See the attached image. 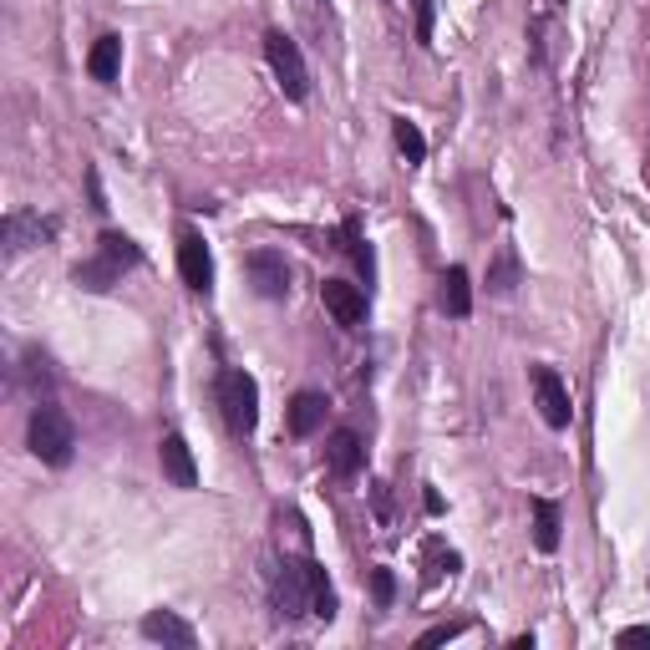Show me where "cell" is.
<instances>
[{"label":"cell","instance_id":"cell-26","mask_svg":"<svg viewBox=\"0 0 650 650\" xmlns=\"http://www.w3.org/2000/svg\"><path fill=\"white\" fill-rule=\"evenodd\" d=\"M422 504H427V514H442V493H438V488H427V493H422Z\"/></svg>","mask_w":650,"mask_h":650},{"label":"cell","instance_id":"cell-10","mask_svg":"<svg viewBox=\"0 0 650 650\" xmlns=\"http://www.w3.org/2000/svg\"><path fill=\"white\" fill-rule=\"evenodd\" d=\"M178 275H184V285L194 295L213 290V254H209V244H203V234H194V229L178 234Z\"/></svg>","mask_w":650,"mask_h":650},{"label":"cell","instance_id":"cell-24","mask_svg":"<svg viewBox=\"0 0 650 650\" xmlns=\"http://www.w3.org/2000/svg\"><path fill=\"white\" fill-rule=\"evenodd\" d=\"M372 595H376V605H392L397 599V580H392V570H372Z\"/></svg>","mask_w":650,"mask_h":650},{"label":"cell","instance_id":"cell-13","mask_svg":"<svg viewBox=\"0 0 650 650\" xmlns=\"http://www.w3.org/2000/svg\"><path fill=\"white\" fill-rule=\"evenodd\" d=\"M438 306H442V316H452V320L473 316V279H467L463 265L442 269V279H438Z\"/></svg>","mask_w":650,"mask_h":650},{"label":"cell","instance_id":"cell-14","mask_svg":"<svg viewBox=\"0 0 650 650\" xmlns=\"http://www.w3.org/2000/svg\"><path fill=\"white\" fill-rule=\"evenodd\" d=\"M143 636L147 640H163V646H178V650H188L194 646V625L184 620V615H173V610H147L143 615Z\"/></svg>","mask_w":650,"mask_h":650},{"label":"cell","instance_id":"cell-25","mask_svg":"<svg viewBox=\"0 0 650 650\" xmlns=\"http://www.w3.org/2000/svg\"><path fill=\"white\" fill-rule=\"evenodd\" d=\"M615 646H625V650H630V646H650V625H625L620 636H615Z\"/></svg>","mask_w":650,"mask_h":650},{"label":"cell","instance_id":"cell-20","mask_svg":"<svg viewBox=\"0 0 650 650\" xmlns=\"http://www.w3.org/2000/svg\"><path fill=\"white\" fill-rule=\"evenodd\" d=\"M392 137H397V153L417 168V163L427 158V137H422V128L417 122H407V118H392Z\"/></svg>","mask_w":650,"mask_h":650},{"label":"cell","instance_id":"cell-11","mask_svg":"<svg viewBox=\"0 0 650 650\" xmlns=\"http://www.w3.org/2000/svg\"><path fill=\"white\" fill-rule=\"evenodd\" d=\"M158 463H163V478L173 483V488H199V463H194V448H188L178 432H168V438L158 442Z\"/></svg>","mask_w":650,"mask_h":650},{"label":"cell","instance_id":"cell-21","mask_svg":"<svg viewBox=\"0 0 650 650\" xmlns=\"http://www.w3.org/2000/svg\"><path fill=\"white\" fill-rule=\"evenodd\" d=\"M310 580H316L310 615H316V620H335V590H331V574H326V564H316V559H310Z\"/></svg>","mask_w":650,"mask_h":650},{"label":"cell","instance_id":"cell-5","mask_svg":"<svg viewBox=\"0 0 650 650\" xmlns=\"http://www.w3.org/2000/svg\"><path fill=\"white\" fill-rule=\"evenodd\" d=\"M310 595H316V580H310V559L306 564H279L275 580H269V599H275V615L279 620H300L310 615Z\"/></svg>","mask_w":650,"mask_h":650},{"label":"cell","instance_id":"cell-4","mask_svg":"<svg viewBox=\"0 0 650 650\" xmlns=\"http://www.w3.org/2000/svg\"><path fill=\"white\" fill-rule=\"evenodd\" d=\"M265 62H269V71H275L279 92L290 97V102H306L310 97V67H306V56H300V46H295L285 31H269L265 36Z\"/></svg>","mask_w":650,"mask_h":650},{"label":"cell","instance_id":"cell-1","mask_svg":"<svg viewBox=\"0 0 650 650\" xmlns=\"http://www.w3.org/2000/svg\"><path fill=\"white\" fill-rule=\"evenodd\" d=\"M133 265H143V250H137L128 234L107 229L102 240H97V254H92V260H81V265L71 269V279H77L81 290L107 295V290H112V285L122 279V269H133Z\"/></svg>","mask_w":650,"mask_h":650},{"label":"cell","instance_id":"cell-3","mask_svg":"<svg viewBox=\"0 0 650 650\" xmlns=\"http://www.w3.org/2000/svg\"><path fill=\"white\" fill-rule=\"evenodd\" d=\"M213 401H219V417H224V427L234 438H250L254 427H260V382L250 372H240V366L219 372Z\"/></svg>","mask_w":650,"mask_h":650},{"label":"cell","instance_id":"cell-8","mask_svg":"<svg viewBox=\"0 0 650 650\" xmlns=\"http://www.w3.org/2000/svg\"><path fill=\"white\" fill-rule=\"evenodd\" d=\"M533 397H539V417H544L554 432L574 422V407H570V386L554 366H533Z\"/></svg>","mask_w":650,"mask_h":650},{"label":"cell","instance_id":"cell-15","mask_svg":"<svg viewBox=\"0 0 650 650\" xmlns=\"http://www.w3.org/2000/svg\"><path fill=\"white\" fill-rule=\"evenodd\" d=\"M320 422H326V397H320V392H295L290 407H285V427H290V438H310Z\"/></svg>","mask_w":650,"mask_h":650},{"label":"cell","instance_id":"cell-17","mask_svg":"<svg viewBox=\"0 0 650 650\" xmlns=\"http://www.w3.org/2000/svg\"><path fill=\"white\" fill-rule=\"evenodd\" d=\"M518 285H524V265H518V250H514V244H498V254H493V265H488V290H493V295H514Z\"/></svg>","mask_w":650,"mask_h":650},{"label":"cell","instance_id":"cell-27","mask_svg":"<svg viewBox=\"0 0 650 650\" xmlns=\"http://www.w3.org/2000/svg\"><path fill=\"white\" fill-rule=\"evenodd\" d=\"M411 5H417V0H411Z\"/></svg>","mask_w":650,"mask_h":650},{"label":"cell","instance_id":"cell-6","mask_svg":"<svg viewBox=\"0 0 650 650\" xmlns=\"http://www.w3.org/2000/svg\"><path fill=\"white\" fill-rule=\"evenodd\" d=\"M56 219L46 213H31V209H15V213H5V224H0V244H5V260H15V254H26V250H36V244H52L56 240Z\"/></svg>","mask_w":650,"mask_h":650},{"label":"cell","instance_id":"cell-19","mask_svg":"<svg viewBox=\"0 0 650 650\" xmlns=\"http://www.w3.org/2000/svg\"><path fill=\"white\" fill-rule=\"evenodd\" d=\"M559 504L554 498H533V544H539V554H554L559 549Z\"/></svg>","mask_w":650,"mask_h":650},{"label":"cell","instance_id":"cell-12","mask_svg":"<svg viewBox=\"0 0 650 650\" xmlns=\"http://www.w3.org/2000/svg\"><path fill=\"white\" fill-rule=\"evenodd\" d=\"M361 463H366V448L351 427H335L331 438H326V467H331L335 478H356Z\"/></svg>","mask_w":650,"mask_h":650},{"label":"cell","instance_id":"cell-9","mask_svg":"<svg viewBox=\"0 0 650 650\" xmlns=\"http://www.w3.org/2000/svg\"><path fill=\"white\" fill-rule=\"evenodd\" d=\"M320 306L331 310V320L341 331H361L366 326V290L351 279H326L320 285Z\"/></svg>","mask_w":650,"mask_h":650},{"label":"cell","instance_id":"cell-7","mask_svg":"<svg viewBox=\"0 0 650 650\" xmlns=\"http://www.w3.org/2000/svg\"><path fill=\"white\" fill-rule=\"evenodd\" d=\"M244 275H250L260 300H285L290 295V265L279 250H250L244 254Z\"/></svg>","mask_w":650,"mask_h":650},{"label":"cell","instance_id":"cell-23","mask_svg":"<svg viewBox=\"0 0 650 650\" xmlns=\"http://www.w3.org/2000/svg\"><path fill=\"white\" fill-rule=\"evenodd\" d=\"M467 625L463 620H448V625H432V630H422V636H417V650H432V646H448V640H458L463 636Z\"/></svg>","mask_w":650,"mask_h":650},{"label":"cell","instance_id":"cell-16","mask_svg":"<svg viewBox=\"0 0 650 650\" xmlns=\"http://www.w3.org/2000/svg\"><path fill=\"white\" fill-rule=\"evenodd\" d=\"M87 71H92V81L112 87L122 77V36H97L87 52Z\"/></svg>","mask_w":650,"mask_h":650},{"label":"cell","instance_id":"cell-2","mask_svg":"<svg viewBox=\"0 0 650 650\" xmlns=\"http://www.w3.org/2000/svg\"><path fill=\"white\" fill-rule=\"evenodd\" d=\"M26 448L36 452L46 467H67L71 452H77V427L52 397L31 407V422H26Z\"/></svg>","mask_w":650,"mask_h":650},{"label":"cell","instance_id":"cell-22","mask_svg":"<svg viewBox=\"0 0 650 650\" xmlns=\"http://www.w3.org/2000/svg\"><path fill=\"white\" fill-rule=\"evenodd\" d=\"M21 376L31 382L36 401H46V392H52V366H46V356H41V351H26V366H21Z\"/></svg>","mask_w":650,"mask_h":650},{"label":"cell","instance_id":"cell-18","mask_svg":"<svg viewBox=\"0 0 650 650\" xmlns=\"http://www.w3.org/2000/svg\"><path fill=\"white\" fill-rule=\"evenodd\" d=\"M341 250L351 254V265H356L361 275H366V285H372V275H376V254H372V244H366V234H361V219H356V213H351V219L341 224Z\"/></svg>","mask_w":650,"mask_h":650}]
</instances>
